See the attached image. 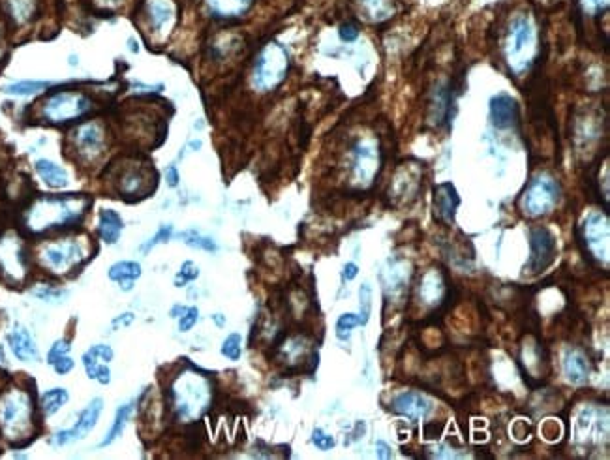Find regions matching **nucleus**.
<instances>
[{"label":"nucleus","mask_w":610,"mask_h":460,"mask_svg":"<svg viewBox=\"0 0 610 460\" xmlns=\"http://www.w3.org/2000/svg\"><path fill=\"white\" fill-rule=\"evenodd\" d=\"M165 175H167V184H169V186H176V184H179V173H176L175 165L167 167Z\"/></svg>","instance_id":"46"},{"label":"nucleus","mask_w":610,"mask_h":460,"mask_svg":"<svg viewBox=\"0 0 610 460\" xmlns=\"http://www.w3.org/2000/svg\"><path fill=\"white\" fill-rule=\"evenodd\" d=\"M70 349H71V346L68 340H57V342L51 346V349H49V354H47V363H49V365H53L55 361L60 359L62 355L70 354Z\"/></svg>","instance_id":"35"},{"label":"nucleus","mask_w":610,"mask_h":460,"mask_svg":"<svg viewBox=\"0 0 610 460\" xmlns=\"http://www.w3.org/2000/svg\"><path fill=\"white\" fill-rule=\"evenodd\" d=\"M289 59L286 49L280 43H269L261 49V53L254 64V87L261 92H269L276 89L288 74Z\"/></svg>","instance_id":"3"},{"label":"nucleus","mask_w":610,"mask_h":460,"mask_svg":"<svg viewBox=\"0 0 610 460\" xmlns=\"http://www.w3.org/2000/svg\"><path fill=\"white\" fill-rule=\"evenodd\" d=\"M357 272H359V267L355 265V263H346V265H344L342 277H344V280H353V278L357 277Z\"/></svg>","instance_id":"44"},{"label":"nucleus","mask_w":610,"mask_h":460,"mask_svg":"<svg viewBox=\"0 0 610 460\" xmlns=\"http://www.w3.org/2000/svg\"><path fill=\"white\" fill-rule=\"evenodd\" d=\"M8 344H10L12 354L19 361L30 363V361L38 359V348H36L34 338H32L29 329L23 327V325H15L13 327L12 333L8 335Z\"/></svg>","instance_id":"19"},{"label":"nucleus","mask_w":610,"mask_h":460,"mask_svg":"<svg viewBox=\"0 0 610 460\" xmlns=\"http://www.w3.org/2000/svg\"><path fill=\"white\" fill-rule=\"evenodd\" d=\"M171 235H173V228H171V225H162L158 233L153 237V241H148L147 244H143V246H141V252H148V250H151L153 246H156L158 242L167 241Z\"/></svg>","instance_id":"38"},{"label":"nucleus","mask_w":610,"mask_h":460,"mask_svg":"<svg viewBox=\"0 0 610 460\" xmlns=\"http://www.w3.org/2000/svg\"><path fill=\"white\" fill-rule=\"evenodd\" d=\"M375 447L380 449V451H377V456H380V459H391V456H393V453H391V447H389L385 442H382V440L375 443Z\"/></svg>","instance_id":"45"},{"label":"nucleus","mask_w":610,"mask_h":460,"mask_svg":"<svg viewBox=\"0 0 610 460\" xmlns=\"http://www.w3.org/2000/svg\"><path fill=\"white\" fill-rule=\"evenodd\" d=\"M134 323V314L132 312H126L123 314V316H118L117 319H113V329H120V327H130V325Z\"/></svg>","instance_id":"43"},{"label":"nucleus","mask_w":610,"mask_h":460,"mask_svg":"<svg viewBox=\"0 0 610 460\" xmlns=\"http://www.w3.org/2000/svg\"><path fill=\"white\" fill-rule=\"evenodd\" d=\"M222 354L231 361L239 359V357H241V335H237V333L229 335V337L223 340Z\"/></svg>","instance_id":"34"},{"label":"nucleus","mask_w":610,"mask_h":460,"mask_svg":"<svg viewBox=\"0 0 610 460\" xmlns=\"http://www.w3.org/2000/svg\"><path fill=\"white\" fill-rule=\"evenodd\" d=\"M520 118V107L511 95L499 92L490 100V120L499 130L515 128Z\"/></svg>","instance_id":"15"},{"label":"nucleus","mask_w":610,"mask_h":460,"mask_svg":"<svg viewBox=\"0 0 610 460\" xmlns=\"http://www.w3.org/2000/svg\"><path fill=\"white\" fill-rule=\"evenodd\" d=\"M606 6H609V0H584V8L593 15L604 10Z\"/></svg>","instance_id":"42"},{"label":"nucleus","mask_w":610,"mask_h":460,"mask_svg":"<svg viewBox=\"0 0 610 460\" xmlns=\"http://www.w3.org/2000/svg\"><path fill=\"white\" fill-rule=\"evenodd\" d=\"M102 410H104V400L102 398H94L90 404H88L81 413H79V419L71 428L68 431H59L55 434L53 443L55 445H68V443H74L77 440H83L87 436L88 432L92 431L98 419H100Z\"/></svg>","instance_id":"12"},{"label":"nucleus","mask_w":610,"mask_h":460,"mask_svg":"<svg viewBox=\"0 0 610 460\" xmlns=\"http://www.w3.org/2000/svg\"><path fill=\"white\" fill-rule=\"evenodd\" d=\"M123 230V218L115 211H111V209H104L100 213V222H98V233H100L102 241H106L107 244L117 242Z\"/></svg>","instance_id":"23"},{"label":"nucleus","mask_w":610,"mask_h":460,"mask_svg":"<svg viewBox=\"0 0 610 460\" xmlns=\"http://www.w3.org/2000/svg\"><path fill=\"white\" fill-rule=\"evenodd\" d=\"M68 398H70V395H68V391L62 389V387L46 391V393L41 395V400H40L41 412H43V415H47V417H51V415H55V413L59 412L60 407L64 406L66 402H68Z\"/></svg>","instance_id":"25"},{"label":"nucleus","mask_w":610,"mask_h":460,"mask_svg":"<svg viewBox=\"0 0 610 460\" xmlns=\"http://www.w3.org/2000/svg\"><path fill=\"white\" fill-rule=\"evenodd\" d=\"M534 27L528 18H516L511 23L509 38H507V57L515 71H522L529 62V53L534 49Z\"/></svg>","instance_id":"8"},{"label":"nucleus","mask_w":610,"mask_h":460,"mask_svg":"<svg viewBox=\"0 0 610 460\" xmlns=\"http://www.w3.org/2000/svg\"><path fill=\"white\" fill-rule=\"evenodd\" d=\"M338 34L344 41H355L359 38V27L355 23H344L338 30Z\"/></svg>","instance_id":"40"},{"label":"nucleus","mask_w":610,"mask_h":460,"mask_svg":"<svg viewBox=\"0 0 610 460\" xmlns=\"http://www.w3.org/2000/svg\"><path fill=\"white\" fill-rule=\"evenodd\" d=\"M460 205L457 190L451 183L438 184L434 188V216L443 224H455V214Z\"/></svg>","instance_id":"17"},{"label":"nucleus","mask_w":610,"mask_h":460,"mask_svg":"<svg viewBox=\"0 0 610 460\" xmlns=\"http://www.w3.org/2000/svg\"><path fill=\"white\" fill-rule=\"evenodd\" d=\"M181 237L184 239L186 244H190V246L201 248V250H207V252H216L218 246L214 244V241L207 239V237L197 235V231H186V233H182Z\"/></svg>","instance_id":"33"},{"label":"nucleus","mask_w":610,"mask_h":460,"mask_svg":"<svg viewBox=\"0 0 610 460\" xmlns=\"http://www.w3.org/2000/svg\"><path fill=\"white\" fill-rule=\"evenodd\" d=\"M47 87H51V83L49 81H18V83H12V85H6L2 90H4L6 95L30 96V95H36V92H40V90L47 89Z\"/></svg>","instance_id":"28"},{"label":"nucleus","mask_w":610,"mask_h":460,"mask_svg":"<svg viewBox=\"0 0 610 460\" xmlns=\"http://www.w3.org/2000/svg\"><path fill=\"white\" fill-rule=\"evenodd\" d=\"M173 400L179 417L194 419L207 407L209 402V387L205 379L197 374H182L173 385Z\"/></svg>","instance_id":"5"},{"label":"nucleus","mask_w":610,"mask_h":460,"mask_svg":"<svg viewBox=\"0 0 610 460\" xmlns=\"http://www.w3.org/2000/svg\"><path fill=\"white\" fill-rule=\"evenodd\" d=\"M557 203V184L554 179L541 175L528 184L522 195L524 213L532 216L550 213Z\"/></svg>","instance_id":"9"},{"label":"nucleus","mask_w":610,"mask_h":460,"mask_svg":"<svg viewBox=\"0 0 610 460\" xmlns=\"http://www.w3.org/2000/svg\"><path fill=\"white\" fill-rule=\"evenodd\" d=\"M90 109H92V102L87 95L74 92V90H62V92L47 96L46 102L41 104L40 115L46 123L62 124L81 118Z\"/></svg>","instance_id":"4"},{"label":"nucleus","mask_w":610,"mask_h":460,"mask_svg":"<svg viewBox=\"0 0 610 460\" xmlns=\"http://www.w3.org/2000/svg\"><path fill=\"white\" fill-rule=\"evenodd\" d=\"M584 242H586L588 256H593L601 261L609 260L606 256L601 252V244L604 248H609V220L604 214H592L588 216L584 222Z\"/></svg>","instance_id":"14"},{"label":"nucleus","mask_w":610,"mask_h":460,"mask_svg":"<svg viewBox=\"0 0 610 460\" xmlns=\"http://www.w3.org/2000/svg\"><path fill=\"white\" fill-rule=\"evenodd\" d=\"M197 308L192 307L188 308V310H184V316L181 318V323H179V329L182 330V333H186V330H190L192 327L195 325V321H197Z\"/></svg>","instance_id":"39"},{"label":"nucleus","mask_w":610,"mask_h":460,"mask_svg":"<svg viewBox=\"0 0 610 460\" xmlns=\"http://www.w3.org/2000/svg\"><path fill=\"white\" fill-rule=\"evenodd\" d=\"M51 366H53L55 372H57V374H60V376H64V374H68V372H70L71 368H74V359H71V357H68V355H62V357H60V359L55 361V363Z\"/></svg>","instance_id":"41"},{"label":"nucleus","mask_w":610,"mask_h":460,"mask_svg":"<svg viewBox=\"0 0 610 460\" xmlns=\"http://www.w3.org/2000/svg\"><path fill=\"white\" fill-rule=\"evenodd\" d=\"M71 145L83 162H92L104 153L106 136L98 123H85L71 132Z\"/></svg>","instance_id":"10"},{"label":"nucleus","mask_w":610,"mask_h":460,"mask_svg":"<svg viewBox=\"0 0 610 460\" xmlns=\"http://www.w3.org/2000/svg\"><path fill=\"white\" fill-rule=\"evenodd\" d=\"M83 258H85L83 244L79 241H70V239L47 242L40 250L41 265L55 274H64L70 269H74L77 263H81Z\"/></svg>","instance_id":"6"},{"label":"nucleus","mask_w":610,"mask_h":460,"mask_svg":"<svg viewBox=\"0 0 610 460\" xmlns=\"http://www.w3.org/2000/svg\"><path fill=\"white\" fill-rule=\"evenodd\" d=\"M0 55H2V32H0Z\"/></svg>","instance_id":"50"},{"label":"nucleus","mask_w":610,"mask_h":460,"mask_svg":"<svg viewBox=\"0 0 610 460\" xmlns=\"http://www.w3.org/2000/svg\"><path fill=\"white\" fill-rule=\"evenodd\" d=\"M359 297H361V314H359V325H366L370 319V312H372V288L370 284L364 282L359 289Z\"/></svg>","instance_id":"31"},{"label":"nucleus","mask_w":610,"mask_h":460,"mask_svg":"<svg viewBox=\"0 0 610 460\" xmlns=\"http://www.w3.org/2000/svg\"><path fill=\"white\" fill-rule=\"evenodd\" d=\"M113 359V349L107 344H96L83 355V366L87 370L88 378L100 382L102 385H107L111 382V370H109V361Z\"/></svg>","instance_id":"13"},{"label":"nucleus","mask_w":610,"mask_h":460,"mask_svg":"<svg viewBox=\"0 0 610 460\" xmlns=\"http://www.w3.org/2000/svg\"><path fill=\"white\" fill-rule=\"evenodd\" d=\"M134 406H135V400L126 402V404H123V406L118 407L111 428H109V432H107V436L102 440L100 447H106V445L113 443L118 436H120V434H123L124 426H126V423L130 421V415H132V412H134Z\"/></svg>","instance_id":"24"},{"label":"nucleus","mask_w":610,"mask_h":460,"mask_svg":"<svg viewBox=\"0 0 610 460\" xmlns=\"http://www.w3.org/2000/svg\"><path fill=\"white\" fill-rule=\"evenodd\" d=\"M34 167L36 172H38V175H40L41 181H43L49 188H55V190L66 188L68 183H70L66 169H62L59 164H55V162H51V160H46V158L36 160Z\"/></svg>","instance_id":"21"},{"label":"nucleus","mask_w":610,"mask_h":460,"mask_svg":"<svg viewBox=\"0 0 610 460\" xmlns=\"http://www.w3.org/2000/svg\"><path fill=\"white\" fill-rule=\"evenodd\" d=\"M141 188H143V175H141V173L128 172L120 177V192H123V194L134 195L137 194Z\"/></svg>","instance_id":"32"},{"label":"nucleus","mask_w":610,"mask_h":460,"mask_svg":"<svg viewBox=\"0 0 610 460\" xmlns=\"http://www.w3.org/2000/svg\"><path fill=\"white\" fill-rule=\"evenodd\" d=\"M393 412L398 413V415H404L408 419L419 421L424 419L430 412H432V402L429 398H424L422 395H417V393H404V395H398L393 400Z\"/></svg>","instance_id":"18"},{"label":"nucleus","mask_w":610,"mask_h":460,"mask_svg":"<svg viewBox=\"0 0 610 460\" xmlns=\"http://www.w3.org/2000/svg\"><path fill=\"white\" fill-rule=\"evenodd\" d=\"M6 10L15 23H29L36 13V0H6Z\"/></svg>","instance_id":"26"},{"label":"nucleus","mask_w":610,"mask_h":460,"mask_svg":"<svg viewBox=\"0 0 610 460\" xmlns=\"http://www.w3.org/2000/svg\"><path fill=\"white\" fill-rule=\"evenodd\" d=\"M359 325V316L355 314H342L336 321V337L342 342H347L352 337V329Z\"/></svg>","instance_id":"29"},{"label":"nucleus","mask_w":610,"mask_h":460,"mask_svg":"<svg viewBox=\"0 0 610 460\" xmlns=\"http://www.w3.org/2000/svg\"><path fill=\"white\" fill-rule=\"evenodd\" d=\"M109 278L115 282H123V280H135L141 277V265L135 261H118L109 269Z\"/></svg>","instance_id":"27"},{"label":"nucleus","mask_w":610,"mask_h":460,"mask_svg":"<svg viewBox=\"0 0 610 460\" xmlns=\"http://www.w3.org/2000/svg\"><path fill=\"white\" fill-rule=\"evenodd\" d=\"M0 272L12 282L23 280L27 272L23 242L15 235H4L0 239Z\"/></svg>","instance_id":"11"},{"label":"nucleus","mask_w":610,"mask_h":460,"mask_svg":"<svg viewBox=\"0 0 610 460\" xmlns=\"http://www.w3.org/2000/svg\"><path fill=\"white\" fill-rule=\"evenodd\" d=\"M104 2H107V4H111V6H115V4H118L120 0H104Z\"/></svg>","instance_id":"48"},{"label":"nucleus","mask_w":610,"mask_h":460,"mask_svg":"<svg viewBox=\"0 0 610 460\" xmlns=\"http://www.w3.org/2000/svg\"><path fill=\"white\" fill-rule=\"evenodd\" d=\"M88 201L77 195L68 197H40L30 207L25 216V225L32 233L68 228L81 222L87 213Z\"/></svg>","instance_id":"1"},{"label":"nucleus","mask_w":610,"mask_h":460,"mask_svg":"<svg viewBox=\"0 0 610 460\" xmlns=\"http://www.w3.org/2000/svg\"><path fill=\"white\" fill-rule=\"evenodd\" d=\"M197 277H200V269L195 267V263H192V261H184L181 272H179V278H176V284L182 286V284L190 282V280H195Z\"/></svg>","instance_id":"37"},{"label":"nucleus","mask_w":610,"mask_h":460,"mask_svg":"<svg viewBox=\"0 0 610 460\" xmlns=\"http://www.w3.org/2000/svg\"><path fill=\"white\" fill-rule=\"evenodd\" d=\"M556 237L545 225H535L529 230V260L524 271L529 274H539L546 271L556 260Z\"/></svg>","instance_id":"7"},{"label":"nucleus","mask_w":610,"mask_h":460,"mask_svg":"<svg viewBox=\"0 0 610 460\" xmlns=\"http://www.w3.org/2000/svg\"><path fill=\"white\" fill-rule=\"evenodd\" d=\"M312 442H314V445L317 449H321V451H328V449L335 447V438L325 434L321 428H316V431L312 432Z\"/></svg>","instance_id":"36"},{"label":"nucleus","mask_w":610,"mask_h":460,"mask_svg":"<svg viewBox=\"0 0 610 460\" xmlns=\"http://www.w3.org/2000/svg\"><path fill=\"white\" fill-rule=\"evenodd\" d=\"M214 321H216L218 325H223V319H222V318H218V314H216V316H214Z\"/></svg>","instance_id":"49"},{"label":"nucleus","mask_w":610,"mask_h":460,"mask_svg":"<svg viewBox=\"0 0 610 460\" xmlns=\"http://www.w3.org/2000/svg\"><path fill=\"white\" fill-rule=\"evenodd\" d=\"M184 310H186V308L175 307V308H173V310H171V316H175V314H182V312H184Z\"/></svg>","instance_id":"47"},{"label":"nucleus","mask_w":610,"mask_h":460,"mask_svg":"<svg viewBox=\"0 0 610 460\" xmlns=\"http://www.w3.org/2000/svg\"><path fill=\"white\" fill-rule=\"evenodd\" d=\"M205 4L214 18L231 19L244 15L252 8L254 0H205Z\"/></svg>","instance_id":"22"},{"label":"nucleus","mask_w":610,"mask_h":460,"mask_svg":"<svg viewBox=\"0 0 610 460\" xmlns=\"http://www.w3.org/2000/svg\"><path fill=\"white\" fill-rule=\"evenodd\" d=\"M563 372L569 379L571 384L582 385L588 382L590 376V366H588V359L578 351V349H571L563 359Z\"/></svg>","instance_id":"20"},{"label":"nucleus","mask_w":610,"mask_h":460,"mask_svg":"<svg viewBox=\"0 0 610 460\" xmlns=\"http://www.w3.org/2000/svg\"><path fill=\"white\" fill-rule=\"evenodd\" d=\"M147 21L154 34L164 38L175 23L176 10L171 0H147Z\"/></svg>","instance_id":"16"},{"label":"nucleus","mask_w":610,"mask_h":460,"mask_svg":"<svg viewBox=\"0 0 610 460\" xmlns=\"http://www.w3.org/2000/svg\"><path fill=\"white\" fill-rule=\"evenodd\" d=\"M0 431L13 443H23L32 438L34 404L27 391L12 389L0 398Z\"/></svg>","instance_id":"2"},{"label":"nucleus","mask_w":610,"mask_h":460,"mask_svg":"<svg viewBox=\"0 0 610 460\" xmlns=\"http://www.w3.org/2000/svg\"><path fill=\"white\" fill-rule=\"evenodd\" d=\"M364 8L370 18L385 19L393 10V0H363Z\"/></svg>","instance_id":"30"}]
</instances>
